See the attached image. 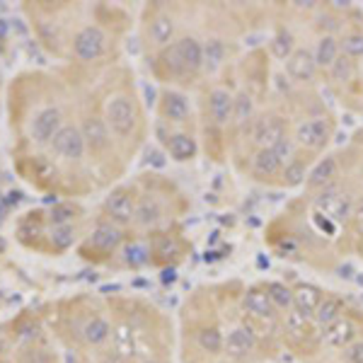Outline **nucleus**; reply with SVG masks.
<instances>
[{"label":"nucleus","mask_w":363,"mask_h":363,"mask_svg":"<svg viewBox=\"0 0 363 363\" xmlns=\"http://www.w3.org/2000/svg\"><path fill=\"white\" fill-rule=\"evenodd\" d=\"M162 61H165V66L172 75L196 73L203 66V46L194 37H184L177 44L169 46L162 54Z\"/></svg>","instance_id":"obj_1"},{"label":"nucleus","mask_w":363,"mask_h":363,"mask_svg":"<svg viewBox=\"0 0 363 363\" xmlns=\"http://www.w3.org/2000/svg\"><path fill=\"white\" fill-rule=\"evenodd\" d=\"M107 126L112 128L116 136H128L136 128V109L133 102L126 95H114L107 102V116H104Z\"/></svg>","instance_id":"obj_2"},{"label":"nucleus","mask_w":363,"mask_h":363,"mask_svg":"<svg viewBox=\"0 0 363 363\" xmlns=\"http://www.w3.org/2000/svg\"><path fill=\"white\" fill-rule=\"evenodd\" d=\"M136 196H133L131 189L126 186H119L104 201V213L109 216V223L114 225H128L133 218H136Z\"/></svg>","instance_id":"obj_3"},{"label":"nucleus","mask_w":363,"mask_h":363,"mask_svg":"<svg viewBox=\"0 0 363 363\" xmlns=\"http://www.w3.org/2000/svg\"><path fill=\"white\" fill-rule=\"evenodd\" d=\"M49 145L58 157H63V160H80L87 150L83 131H80L78 126H70V124L58 128V133Z\"/></svg>","instance_id":"obj_4"},{"label":"nucleus","mask_w":363,"mask_h":363,"mask_svg":"<svg viewBox=\"0 0 363 363\" xmlns=\"http://www.w3.org/2000/svg\"><path fill=\"white\" fill-rule=\"evenodd\" d=\"M104 46H107V37L99 27L87 25L80 29L73 37V51L80 61H97L104 54Z\"/></svg>","instance_id":"obj_5"},{"label":"nucleus","mask_w":363,"mask_h":363,"mask_svg":"<svg viewBox=\"0 0 363 363\" xmlns=\"http://www.w3.org/2000/svg\"><path fill=\"white\" fill-rule=\"evenodd\" d=\"M61 112H58L56 107H44L39 109L37 114H34L32 124H29V136L37 145H46L54 140V136L58 133V128H61Z\"/></svg>","instance_id":"obj_6"},{"label":"nucleus","mask_w":363,"mask_h":363,"mask_svg":"<svg viewBox=\"0 0 363 363\" xmlns=\"http://www.w3.org/2000/svg\"><path fill=\"white\" fill-rule=\"evenodd\" d=\"M298 143L306 145V148H313L318 150L322 145L330 140V124L325 119H310V121H303L298 126V133H296Z\"/></svg>","instance_id":"obj_7"},{"label":"nucleus","mask_w":363,"mask_h":363,"mask_svg":"<svg viewBox=\"0 0 363 363\" xmlns=\"http://www.w3.org/2000/svg\"><path fill=\"white\" fill-rule=\"evenodd\" d=\"M286 70H289V75L298 83H308V80L315 78V73H318V63H315V54L308 49H296L294 56L286 61Z\"/></svg>","instance_id":"obj_8"},{"label":"nucleus","mask_w":363,"mask_h":363,"mask_svg":"<svg viewBox=\"0 0 363 363\" xmlns=\"http://www.w3.org/2000/svg\"><path fill=\"white\" fill-rule=\"evenodd\" d=\"M356 337V327L354 322L347 318H339L337 322H332L330 327H325L322 332V342L332 349H347Z\"/></svg>","instance_id":"obj_9"},{"label":"nucleus","mask_w":363,"mask_h":363,"mask_svg":"<svg viewBox=\"0 0 363 363\" xmlns=\"http://www.w3.org/2000/svg\"><path fill=\"white\" fill-rule=\"evenodd\" d=\"M322 291L318 286L313 284H301L298 289L294 291V310H298L301 315H306V318H315V313H318L320 303H322Z\"/></svg>","instance_id":"obj_10"},{"label":"nucleus","mask_w":363,"mask_h":363,"mask_svg":"<svg viewBox=\"0 0 363 363\" xmlns=\"http://www.w3.org/2000/svg\"><path fill=\"white\" fill-rule=\"evenodd\" d=\"M121 240H124V235H121L119 225L114 223H97L95 230L90 233V240H87V245H92L95 250L99 252H112L121 245Z\"/></svg>","instance_id":"obj_11"},{"label":"nucleus","mask_w":363,"mask_h":363,"mask_svg":"<svg viewBox=\"0 0 363 363\" xmlns=\"http://www.w3.org/2000/svg\"><path fill=\"white\" fill-rule=\"evenodd\" d=\"M80 131H83L85 145L90 150H104L109 145V126H107V121L99 119V116L85 119Z\"/></svg>","instance_id":"obj_12"},{"label":"nucleus","mask_w":363,"mask_h":363,"mask_svg":"<svg viewBox=\"0 0 363 363\" xmlns=\"http://www.w3.org/2000/svg\"><path fill=\"white\" fill-rule=\"evenodd\" d=\"M255 136H257V143H259L262 148H274V145L286 138L284 119H279V116H267L264 121H259Z\"/></svg>","instance_id":"obj_13"},{"label":"nucleus","mask_w":363,"mask_h":363,"mask_svg":"<svg viewBox=\"0 0 363 363\" xmlns=\"http://www.w3.org/2000/svg\"><path fill=\"white\" fill-rule=\"evenodd\" d=\"M233 102H235V97L230 95L228 90H213L208 97V109H211V116H213V121L218 126H225L228 121L233 119Z\"/></svg>","instance_id":"obj_14"},{"label":"nucleus","mask_w":363,"mask_h":363,"mask_svg":"<svg viewBox=\"0 0 363 363\" xmlns=\"http://www.w3.org/2000/svg\"><path fill=\"white\" fill-rule=\"evenodd\" d=\"M315 206L320 211H325V216H330V218H337V220H344L349 218L351 213V203L347 196L337 194V191H325L322 196H318V201H315Z\"/></svg>","instance_id":"obj_15"},{"label":"nucleus","mask_w":363,"mask_h":363,"mask_svg":"<svg viewBox=\"0 0 363 363\" xmlns=\"http://www.w3.org/2000/svg\"><path fill=\"white\" fill-rule=\"evenodd\" d=\"M255 344L257 342H255L252 330H247V327H235L225 339V351H228V356H233V359H242V356H247L250 351H255Z\"/></svg>","instance_id":"obj_16"},{"label":"nucleus","mask_w":363,"mask_h":363,"mask_svg":"<svg viewBox=\"0 0 363 363\" xmlns=\"http://www.w3.org/2000/svg\"><path fill=\"white\" fill-rule=\"evenodd\" d=\"M167 153L172 160H177V162H186V160H191V157L196 155V150H199V145H196V140L189 136V133H172V136H167Z\"/></svg>","instance_id":"obj_17"},{"label":"nucleus","mask_w":363,"mask_h":363,"mask_svg":"<svg viewBox=\"0 0 363 363\" xmlns=\"http://www.w3.org/2000/svg\"><path fill=\"white\" fill-rule=\"evenodd\" d=\"M162 116L167 121H186L189 119V99L182 92L167 90L162 95Z\"/></svg>","instance_id":"obj_18"},{"label":"nucleus","mask_w":363,"mask_h":363,"mask_svg":"<svg viewBox=\"0 0 363 363\" xmlns=\"http://www.w3.org/2000/svg\"><path fill=\"white\" fill-rule=\"evenodd\" d=\"M242 306L250 315H255V318H272L274 315L272 298H269L267 291H262V289H250L247 294H245Z\"/></svg>","instance_id":"obj_19"},{"label":"nucleus","mask_w":363,"mask_h":363,"mask_svg":"<svg viewBox=\"0 0 363 363\" xmlns=\"http://www.w3.org/2000/svg\"><path fill=\"white\" fill-rule=\"evenodd\" d=\"M112 335V325H109L104 318H92L87 320V325L83 327V339L90 347H99V344H104Z\"/></svg>","instance_id":"obj_20"},{"label":"nucleus","mask_w":363,"mask_h":363,"mask_svg":"<svg viewBox=\"0 0 363 363\" xmlns=\"http://www.w3.org/2000/svg\"><path fill=\"white\" fill-rule=\"evenodd\" d=\"M342 318V301L335 296H325L318 308V313H315V322L325 330V327H330L332 322H337Z\"/></svg>","instance_id":"obj_21"},{"label":"nucleus","mask_w":363,"mask_h":363,"mask_svg":"<svg viewBox=\"0 0 363 363\" xmlns=\"http://www.w3.org/2000/svg\"><path fill=\"white\" fill-rule=\"evenodd\" d=\"M339 58V42L335 37H322L318 42V49H315V63H318V68H332V63H335Z\"/></svg>","instance_id":"obj_22"},{"label":"nucleus","mask_w":363,"mask_h":363,"mask_svg":"<svg viewBox=\"0 0 363 363\" xmlns=\"http://www.w3.org/2000/svg\"><path fill=\"white\" fill-rule=\"evenodd\" d=\"M172 34H174V22L169 15H157L153 22H150V39L157 46H165L172 42Z\"/></svg>","instance_id":"obj_23"},{"label":"nucleus","mask_w":363,"mask_h":363,"mask_svg":"<svg viewBox=\"0 0 363 363\" xmlns=\"http://www.w3.org/2000/svg\"><path fill=\"white\" fill-rule=\"evenodd\" d=\"M296 51V39L289 29H279L272 39V54L279 58V61H289Z\"/></svg>","instance_id":"obj_24"},{"label":"nucleus","mask_w":363,"mask_h":363,"mask_svg":"<svg viewBox=\"0 0 363 363\" xmlns=\"http://www.w3.org/2000/svg\"><path fill=\"white\" fill-rule=\"evenodd\" d=\"M124 262L131 269H143L150 262V247L145 242H128L124 247Z\"/></svg>","instance_id":"obj_25"},{"label":"nucleus","mask_w":363,"mask_h":363,"mask_svg":"<svg viewBox=\"0 0 363 363\" xmlns=\"http://www.w3.org/2000/svg\"><path fill=\"white\" fill-rule=\"evenodd\" d=\"M335 174H337V160L335 157H325V160H320L313 172H310L308 184L310 186H325L327 182L335 177Z\"/></svg>","instance_id":"obj_26"},{"label":"nucleus","mask_w":363,"mask_h":363,"mask_svg":"<svg viewBox=\"0 0 363 363\" xmlns=\"http://www.w3.org/2000/svg\"><path fill=\"white\" fill-rule=\"evenodd\" d=\"M157 218H160V203H157L153 196L140 199V203L136 206V218L133 220H136L138 225H153Z\"/></svg>","instance_id":"obj_27"},{"label":"nucleus","mask_w":363,"mask_h":363,"mask_svg":"<svg viewBox=\"0 0 363 363\" xmlns=\"http://www.w3.org/2000/svg\"><path fill=\"white\" fill-rule=\"evenodd\" d=\"M196 339H199V347L203 351H208V354H220V351L225 349V339L216 327H203Z\"/></svg>","instance_id":"obj_28"},{"label":"nucleus","mask_w":363,"mask_h":363,"mask_svg":"<svg viewBox=\"0 0 363 363\" xmlns=\"http://www.w3.org/2000/svg\"><path fill=\"white\" fill-rule=\"evenodd\" d=\"M281 165H284V162L279 160L272 148H262L259 153L255 155V172L257 174H277Z\"/></svg>","instance_id":"obj_29"},{"label":"nucleus","mask_w":363,"mask_h":363,"mask_svg":"<svg viewBox=\"0 0 363 363\" xmlns=\"http://www.w3.org/2000/svg\"><path fill=\"white\" fill-rule=\"evenodd\" d=\"M223 58H225V46L220 39H208V42L203 44V66L208 70H218Z\"/></svg>","instance_id":"obj_30"},{"label":"nucleus","mask_w":363,"mask_h":363,"mask_svg":"<svg viewBox=\"0 0 363 363\" xmlns=\"http://www.w3.org/2000/svg\"><path fill=\"white\" fill-rule=\"evenodd\" d=\"M267 294H269V298H272L274 308H279V310H291V308H294V291H291L289 286L274 281V284L267 286Z\"/></svg>","instance_id":"obj_31"},{"label":"nucleus","mask_w":363,"mask_h":363,"mask_svg":"<svg viewBox=\"0 0 363 363\" xmlns=\"http://www.w3.org/2000/svg\"><path fill=\"white\" fill-rule=\"evenodd\" d=\"M330 73H332V80H337V83H349V80L354 78V73H356L354 61H351L349 56L342 54L335 63H332Z\"/></svg>","instance_id":"obj_32"},{"label":"nucleus","mask_w":363,"mask_h":363,"mask_svg":"<svg viewBox=\"0 0 363 363\" xmlns=\"http://www.w3.org/2000/svg\"><path fill=\"white\" fill-rule=\"evenodd\" d=\"M252 112H255V102H252V97L247 92H240L235 97V102H233V119L238 121V124H245V121L250 119Z\"/></svg>","instance_id":"obj_33"},{"label":"nucleus","mask_w":363,"mask_h":363,"mask_svg":"<svg viewBox=\"0 0 363 363\" xmlns=\"http://www.w3.org/2000/svg\"><path fill=\"white\" fill-rule=\"evenodd\" d=\"M286 332H289L291 337H306L308 335V318L306 315H301L298 310H291L289 315H286Z\"/></svg>","instance_id":"obj_34"},{"label":"nucleus","mask_w":363,"mask_h":363,"mask_svg":"<svg viewBox=\"0 0 363 363\" xmlns=\"http://www.w3.org/2000/svg\"><path fill=\"white\" fill-rule=\"evenodd\" d=\"M49 238H51V245H54V250H58V252L68 250L70 245H73V240H75L73 228H70V225H56L54 230H51Z\"/></svg>","instance_id":"obj_35"},{"label":"nucleus","mask_w":363,"mask_h":363,"mask_svg":"<svg viewBox=\"0 0 363 363\" xmlns=\"http://www.w3.org/2000/svg\"><path fill=\"white\" fill-rule=\"evenodd\" d=\"M75 218V208L70 206V203H58V206H54L49 211V220L51 225H68L70 220Z\"/></svg>","instance_id":"obj_36"},{"label":"nucleus","mask_w":363,"mask_h":363,"mask_svg":"<svg viewBox=\"0 0 363 363\" xmlns=\"http://www.w3.org/2000/svg\"><path fill=\"white\" fill-rule=\"evenodd\" d=\"M303 179H306V165H303L301 160L286 162V167H284V182H286V184L296 186V184H301Z\"/></svg>","instance_id":"obj_37"},{"label":"nucleus","mask_w":363,"mask_h":363,"mask_svg":"<svg viewBox=\"0 0 363 363\" xmlns=\"http://www.w3.org/2000/svg\"><path fill=\"white\" fill-rule=\"evenodd\" d=\"M342 49H344V56L361 58L363 56V34H347V37L342 39Z\"/></svg>","instance_id":"obj_38"},{"label":"nucleus","mask_w":363,"mask_h":363,"mask_svg":"<svg viewBox=\"0 0 363 363\" xmlns=\"http://www.w3.org/2000/svg\"><path fill=\"white\" fill-rule=\"evenodd\" d=\"M344 356H347L349 363H363V339L361 342H351L347 349H344Z\"/></svg>","instance_id":"obj_39"},{"label":"nucleus","mask_w":363,"mask_h":363,"mask_svg":"<svg viewBox=\"0 0 363 363\" xmlns=\"http://www.w3.org/2000/svg\"><path fill=\"white\" fill-rule=\"evenodd\" d=\"M272 150H274V153H277V157H279L281 162H286L291 155H294V143H291L289 138H284V140H281V143L274 145Z\"/></svg>","instance_id":"obj_40"},{"label":"nucleus","mask_w":363,"mask_h":363,"mask_svg":"<svg viewBox=\"0 0 363 363\" xmlns=\"http://www.w3.org/2000/svg\"><path fill=\"white\" fill-rule=\"evenodd\" d=\"M177 250V242L174 240H169V238H160V242H157V255H172V252Z\"/></svg>","instance_id":"obj_41"},{"label":"nucleus","mask_w":363,"mask_h":363,"mask_svg":"<svg viewBox=\"0 0 363 363\" xmlns=\"http://www.w3.org/2000/svg\"><path fill=\"white\" fill-rule=\"evenodd\" d=\"M165 281H174V269H167V272H165Z\"/></svg>","instance_id":"obj_42"},{"label":"nucleus","mask_w":363,"mask_h":363,"mask_svg":"<svg viewBox=\"0 0 363 363\" xmlns=\"http://www.w3.org/2000/svg\"><path fill=\"white\" fill-rule=\"evenodd\" d=\"M143 363H155V361H143Z\"/></svg>","instance_id":"obj_43"}]
</instances>
